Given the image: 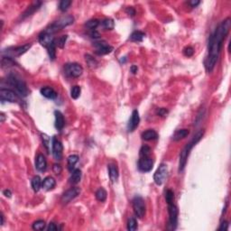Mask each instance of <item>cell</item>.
<instances>
[{
    "label": "cell",
    "instance_id": "74e56055",
    "mask_svg": "<svg viewBox=\"0 0 231 231\" xmlns=\"http://www.w3.org/2000/svg\"><path fill=\"white\" fill-rule=\"evenodd\" d=\"M165 199H166L167 204L173 203L174 202V193H173V191H171V190H168L166 191V193H165Z\"/></svg>",
    "mask_w": 231,
    "mask_h": 231
},
{
    "label": "cell",
    "instance_id": "83f0119b",
    "mask_svg": "<svg viewBox=\"0 0 231 231\" xmlns=\"http://www.w3.org/2000/svg\"><path fill=\"white\" fill-rule=\"evenodd\" d=\"M96 198H97L98 200L103 202V201H105L106 199H107V191H105L103 188L98 189V190L97 191V192H96Z\"/></svg>",
    "mask_w": 231,
    "mask_h": 231
},
{
    "label": "cell",
    "instance_id": "d6986e66",
    "mask_svg": "<svg viewBox=\"0 0 231 231\" xmlns=\"http://www.w3.org/2000/svg\"><path fill=\"white\" fill-rule=\"evenodd\" d=\"M41 94L49 99H54L57 98L56 91L51 87H44V88H41Z\"/></svg>",
    "mask_w": 231,
    "mask_h": 231
},
{
    "label": "cell",
    "instance_id": "277c9868",
    "mask_svg": "<svg viewBox=\"0 0 231 231\" xmlns=\"http://www.w3.org/2000/svg\"><path fill=\"white\" fill-rule=\"evenodd\" d=\"M8 83L11 87L16 89V93H18L22 97H26L29 94L28 88L26 87V84L24 83V80H22L20 78H18L16 75H10L8 79Z\"/></svg>",
    "mask_w": 231,
    "mask_h": 231
},
{
    "label": "cell",
    "instance_id": "f5cc1de1",
    "mask_svg": "<svg viewBox=\"0 0 231 231\" xmlns=\"http://www.w3.org/2000/svg\"><path fill=\"white\" fill-rule=\"evenodd\" d=\"M130 70H131V72H132V73H134V74H135V73L137 72V70H138V69H137V67H136V66L133 65V66L131 67V69H130Z\"/></svg>",
    "mask_w": 231,
    "mask_h": 231
},
{
    "label": "cell",
    "instance_id": "ac0fdd59",
    "mask_svg": "<svg viewBox=\"0 0 231 231\" xmlns=\"http://www.w3.org/2000/svg\"><path fill=\"white\" fill-rule=\"evenodd\" d=\"M56 185V181L51 176L46 177L43 179V184H42V187L45 190V191H51L53 190Z\"/></svg>",
    "mask_w": 231,
    "mask_h": 231
},
{
    "label": "cell",
    "instance_id": "7a4b0ae2",
    "mask_svg": "<svg viewBox=\"0 0 231 231\" xmlns=\"http://www.w3.org/2000/svg\"><path fill=\"white\" fill-rule=\"evenodd\" d=\"M203 135H204V129L199 130V132L192 137V139H191V141L185 145V147L183 149V151L181 152L180 162H179V172L180 173L183 172L185 166H186L187 160H188V157L190 155V153H191V149L194 147V145H196V143H199V141H200V139L202 138Z\"/></svg>",
    "mask_w": 231,
    "mask_h": 231
},
{
    "label": "cell",
    "instance_id": "7bdbcfd3",
    "mask_svg": "<svg viewBox=\"0 0 231 231\" xmlns=\"http://www.w3.org/2000/svg\"><path fill=\"white\" fill-rule=\"evenodd\" d=\"M183 53L185 56H188V57H191V56L193 55L194 53V51L191 47H186L183 50Z\"/></svg>",
    "mask_w": 231,
    "mask_h": 231
},
{
    "label": "cell",
    "instance_id": "f6af8a7d",
    "mask_svg": "<svg viewBox=\"0 0 231 231\" xmlns=\"http://www.w3.org/2000/svg\"><path fill=\"white\" fill-rule=\"evenodd\" d=\"M228 221H223L220 224V227L218 228V230H228Z\"/></svg>",
    "mask_w": 231,
    "mask_h": 231
},
{
    "label": "cell",
    "instance_id": "6da1fadb",
    "mask_svg": "<svg viewBox=\"0 0 231 231\" xmlns=\"http://www.w3.org/2000/svg\"><path fill=\"white\" fill-rule=\"evenodd\" d=\"M229 29H230V18H227L223 22H221V24L218 26L215 32L209 37L208 57L206 63V67L208 72H212L215 67L216 63L218 61L220 50L222 47L223 40L229 32Z\"/></svg>",
    "mask_w": 231,
    "mask_h": 231
},
{
    "label": "cell",
    "instance_id": "816d5d0a",
    "mask_svg": "<svg viewBox=\"0 0 231 231\" xmlns=\"http://www.w3.org/2000/svg\"><path fill=\"white\" fill-rule=\"evenodd\" d=\"M190 4H191V8H195V7H197L199 5V1H191Z\"/></svg>",
    "mask_w": 231,
    "mask_h": 231
},
{
    "label": "cell",
    "instance_id": "7402d4cb",
    "mask_svg": "<svg viewBox=\"0 0 231 231\" xmlns=\"http://www.w3.org/2000/svg\"><path fill=\"white\" fill-rule=\"evenodd\" d=\"M189 134H190V131L188 129H179L174 133V135L173 136V139L174 141H180V140L185 138L187 136H189Z\"/></svg>",
    "mask_w": 231,
    "mask_h": 231
},
{
    "label": "cell",
    "instance_id": "11a10c76",
    "mask_svg": "<svg viewBox=\"0 0 231 231\" xmlns=\"http://www.w3.org/2000/svg\"><path fill=\"white\" fill-rule=\"evenodd\" d=\"M1 225H3L4 224V216H3V214H1Z\"/></svg>",
    "mask_w": 231,
    "mask_h": 231
},
{
    "label": "cell",
    "instance_id": "c3c4849f",
    "mask_svg": "<svg viewBox=\"0 0 231 231\" xmlns=\"http://www.w3.org/2000/svg\"><path fill=\"white\" fill-rule=\"evenodd\" d=\"M126 12L128 13L129 16H134L136 15V10H135L133 8H127V10H126Z\"/></svg>",
    "mask_w": 231,
    "mask_h": 231
},
{
    "label": "cell",
    "instance_id": "5b68a950",
    "mask_svg": "<svg viewBox=\"0 0 231 231\" xmlns=\"http://www.w3.org/2000/svg\"><path fill=\"white\" fill-rule=\"evenodd\" d=\"M133 208L137 218H143L145 214V203L142 197L136 196L133 199Z\"/></svg>",
    "mask_w": 231,
    "mask_h": 231
},
{
    "label": "cell",
    "instance_id": "f35d334b",
    "mask_svg": "<svg viewBox=\"0 0 231 231\" xmlns=\"http://www.w3.org/2000/svg\"><path fill=\"white\" fill-rule=\"evenodd\" d=\"M151 153V148L147 145H143L140 149V157L143 156H150Z\"/></svg>",
    "mask_w": 231,
    "mask_h": 231
},
{
    "label": "cell",
    "instance_id": "5bb4252c",
    "mask_svg": "<svg viewBox=\"0 0 231 231\" xmlns=\"http://www.w3.org/2000/svg\"><path fill=\"white\" fill-rule=\"evenodd\" d=\"M53 34H51V33H48L45 31L42 32L39 34V42L40 43L44 46V47L48 48L52 43H53L55 41H54V37L53 36Z\"/></svg>",
    "mask_w": 231,
    "mask_h": 231
},
{
    "label": "cell",
    "instance_id": "b9f144b4",
    "mask_svg": "<svg viewBox=\"0 0 231 231\" xmlns=\"http://www.w3.org/2000/svg\"><path fill=\"white\" fill-rule=\"evenodd\" d=\"M42 138H43V144L45 145V147L47 148V150H49V145H50V137L45 135V134H43L42 135Z\"/></svg>",
    "mask_w": 231,
    "mask_h": 231
},
{
    "label": "cell",
    "instance_id": "f907efd6",
    "mask_svg": "<svg viewBox=\"0 0 231 231\" xmlns=\"http://www.w3.org/2000/svg\"><path fill=\"white\" fill-rule=\"evenodd\" d=\"M3 193H4V195H5L6 197H8V198H10L11 195H12L11 191H9V190H5V191H3Z\"/></svg>",
    "mask_w": 231,
    "mask_h": 231
},
{
    "label": "cell",
    "instance_id": "1f68e13d",
    "mask_svg": "<svg viewBox=\"0 0 231 231\" xmlns=\"http://www.w3.org/2000/svg\"><path fill=\"white\" fill-rule=\"evenodd\" d=\"M45 226H46V224L43 220H37L33 224V228L34 230H43L45 228Z\"/></svg>",
    "mask_w": 231,
    "mask_h": 231
},
{
    "label": "cell",
    "instance_id": "d590c367",
    "mask_svg": "<svg viewBox=\"0 0 231 231\" xmlns=\"http://www.w3.org/2000/svg\"><path fill=\"white\" fill-rule=\"evenodd\" d=\"M72 5V1L70 0H63L60 2V6H59V8L61 11L63 12H65L68 10V8H70V6Z\"/></svg>",
    "mask_w": 231,
    "mask_h": 231
},
{
    "label": "cell",
    "instance_id": "7c38bea8",
    "mask_svg": "<svg viewBox=\"0 0 231 231\" xmlns=\"http://www.w3.org/2000/svg\"><path fill=\"white\" fill-rule=\"evenodd\" d=\"M94 45H95L96 47V53L98 55H105V54L110 53L112 51H113V47H111L108 43H107L104 41L95 43Z\"/></svg>",
    "mask_w": 231,
    "mask_h": 231
},
{
    "label": "cell",
    "instance_id": "9c48e42d",
    "mask_svg": "<svg viewBox=\"0 0 231 231\" xmlns=\"http://www.w3.org/2000/svg\"><path fill=\"white\" fill-rule=\"evenodd\" d=\"M153 166V161L150 156H143L140 157L138 161V168L141 172L147 173L150 172Z\"/></svg>",
    "mask_w": 231,
    "mask_h": 231
},
{
    "label": "cell",
    "instance_id": "2e32d148",
    "mask_svg": "<svg viewBox=\"0 0 231 231\" xmlns=\"http://www.w3.org/2000/svg\"><path fill=\"white\" fill-rule=\"evenodd\" d=\"M32 46L31 43H26L24 45H22V46H18V47L14 48L12 51H8V53L11 54V56H20L22 54L25 53Z\"/></svg>",
    "mask_w": 231,
    "mask_h": 231
},
{
    "label": "cell",
    "instance_id": "ab89813d",
    "mask_svg": "<svg viewBox=\"0 0 231 231\" xmlns=\"http://www.w3.org/2000/svg\"><path fill=\"white\" fill-rule=\"evenodd\" d=\"M85 57H86V62H87V63L88 64V66H89V67H91V68H95L96 66L98 65V62L96 61L95 59H94L92 56L87 54Z\"/></svg>",
    "mask_w": 231,
    "mask_h": 231
},
{
    "label": "cell",
    "instance_id": "4dcf8cb0",
    "mask_svg": "<svg viewBox=\"0 0 231 231\" xmlns=\"http://www.w3.org/2000/svg\"><path fill=\"white\" fill-rule=\"evenodd\" d=\"M48 49V53H49V56H50V59L51 60H54L56 58V43L54 42L53 43H52Z\"/></svg>",
    "mask_w": 231,
    "mask_h": 231
},
{
    "label": "cell",
    "instance_id": "ffe728a7",
    "mask_svg": "<svg viewBox=\"0 0 231 231\" xmlns=\"http://www.w3.org/2000/svg\"><path fill=\"white\" fill-rule=\"evenodd\" d=\"M54 115H55V128L58 130H62L63 128L64 125H65L63 115L60 111H58V110H56L54 112Z\"/></svg>",
    "mask_w": 231,
    "mask_h": 231
},
{
    "label": "cell",
    "instance_id": "7dc6e473",
    "mask_svg": "<svg viewBox=\"0 0 231 231\" xmlns=\"http://www.w3.org/2000/svg\"><path fill=\"white\" fill-rule=\"evenodd\" d=\"M89 35H90L91 38H94V39H98V38L100 37L99 33H98L96 30H92V31L90 32V33H89Z\"/></svg>",
    "mask_w": 231,
    "mask_h": 231
},
{
    "label": "cell",
    "instance_id": "f1b7e54d",
    "mask_svg": "<svg viewBox=\"0 0 231 231\" xmlns=\"http://www.w3.org/2000/svg\"><path fill=\"white\" fill-rule=\"evenodd\" d=\"M102 25L106 30H112L114 28V21L111 18H106L102 21Z\"/></svg>",
    "mask_w": 231,
    "mask_h": 231
},
{
    "label": "cell",
    "instance_id": "cb8c5ba5",
    "mask_svg": "<svg viewBox=\"0 0 231 231\" xmlns=\"http://www.w3.org/2000/svg\"><path fill=\"white\" fill-rule=\"evenodd\" d=\"M81 179V171L80 169H75L72 172V174L70 178V183L72 184H77L80 182Z\"/></svg>",
    "mask_w": 231,
    "mask_h": 231
},
{
    "label": "cell",
    "instance_id": "603a6c76",
    "mask_svg": "<svg viewBox=\"0 0 231 231\" xmlns=\"http://www.w3.org/2000/svg\"><path fill=\"white\" fill-rule=\"evenodd\" d=\"M108 174H109V178L113 183L117 182L118 178V169L116 165L114 164H110L108 166Z\"/></svg>",
    "mask_w": 231,
    "mask_h": 231
},
{
    "label": "cell",
    "instance_id": "f546056e",
    "mask_svg": "<svg viewBox=\"0 0 231 231\" xmlns=\"http://www.w3.org/2000/svg\"><path fill=\"white\" fill-rule=\"evenodd\" d=\"M98 24H99V22H98V20H97V19H92V20H89L88 21L86 24H85V26L89 29V30H95L96 28L98 26Z\"/></svg>",
    "mask_w": 231,
    "mask_h": 231
},
{
    "label": "cell",
    "instance_id": "3957f363",
    "mask_svg": "<svg viewBox=\"0 0 231 231\" xmlns=\"http://www.w3.org/2000/svg\"><path fill=\"white\" fill-rule=\"evenodd\" d=\"M74 22V17L72 16H63L62 18H60L59 20H57L56 22H54L53 24H52L48 28H46L44 31L48 33H51V34H53L58 31L63 29L64 27L68 26V25H71L73 24Z\"/></svg>",
    "mask_w": 231,
    "mask_h": 231
},
{
    "label": "cell",
    "instance_id": "681fc988",
    "mask_svg": "<svg viewBox=\"0 0 231 231\" xmlns=\"http://www.w3.org/2000/svg\"><path fill=\"white\" fill-rule=\"evenodd\" d=\"M58 229L56 225L54 223H50L49 224V227H48V230L49 231H56Z\"/></svg>",
    "mask_w": 231,
    "mask_h": 231
},
{
    "label": "cell",
    "instance_id": "e575fe53",
    "mask_svg": "<svg viewBox=\"0 0 231 231\" xmlns=\"http://www.w3.org/2000/svg\"><path fill=\"white\" fill-rule=\"evenodd\" d=\"M137 228V223L135 218H130L128 221V229L130 231H135Z\"/></svg>",
    "mask_w": 231,
    "mask_h": 231
},
{
    "label": "cell",
    "instance_id": "ba28073f",
    "mask_svg": "<svg viewBox=\"0 0 231 231\" xmlns=\"http://www.w3.org/2000/svg\"><path fill=\"white\" fill-rule=\"evenodd\" d=\"M65 72L68 75L73 78H78L83 72V68L82 66L79 63H69L66 64L65 66Z\"/></svg>",
    "mask_w": 231,
    "mask_h": 231
},
{
    "label": "cell",
    "instance_id": "60d3db41",
    "mask_svg": "<svg viewBox=\"0 0 231 231\" xmlns=\"http://www.w3.org/2000/svg\"><path fill=\"white\" fill-rule=\"evenodd\" d=\"M66 41H67V35H63V36H61V37L57 40V42H56V45H57L58 47L63 48L64 45H65Z\"/></svg>",
    "mask_w": 231,
    "mask_h": 231
},
{
    "label": "cell",
    "instance_id": "30bf717a",
    "mask_svg": "<svg viewBox=\"0 0 231 231\" xmlns=\"http://www.w3.org/2000/svg\"><path fill=\"white\" fill-rule=\"evenodd\" d=\"M80 193V189L78 187H74L72 188L68 191H66L63 193V197H62V202L64 204L69 203L70 201H72V199H75L76 197H78Z\"/></svg>",
    "mask_w": 231,
    "mask_h": 231
},
{
    "label": "cell",
    "instance_id": "bcb514c9",
    "mask_svg": "<svg viewBox=\"0 0 231 231\" xmlns=\"http://www.w3.org/2000/svg\"><path fill=\"white\" fill-rule=\"evenodd\" d=\"M53 170V172H54L55 174H60L62 173V167H61L60 164H54Z\"/></svg>",
    "mask_w": 231,
    "mask_h": 231
},
{
    "label": "cell",
    "instance_id": "484cf974",
    "mask_svg": "<svg viewBox=\"0 0 231 231\" xmlns=\"http://www.w3.org/2000/svg\"><path fill=\"white\" fill-rule=\"evenodd\" d=\"M78 161H79V156L76 154H72L68 157V167H69L70 171H72V169L74 168L75 164L78 163Z\"/></svg>",
    "mask_w": 231,
    "mask_h": 231
},
{
    "label": "cell",
    "instance_id": "52a82bcc",
    "mask_svg": "<svg viewBox=\"0 0 231 231\" xmlns=\"http://www.w3.org/2000/svg\"><path fill=\"white\" fill-rule=\"evenodd\" d=\"M168 173V167L166 164L164 163H162L160 164V166L158 169L156 170L154 175H153V180H154V183L157 184V185H162L163 183L165 178L167 177Z\"/></svg>",
    "mask_w": 231,
    "mask_h": 231
},
{
    "label": "cell",
    "instance_id": "8992f818",
    "mask_svg": "<svg viewBox=\"0 0 231 231\" xmlns=\"http://www.w3.org/2000/svg\"><path fill=\"white\" fill-rule=\"evenodd\" d=\"M168 212H169V227L171 229H175L178 221L179 210L174 202L168 204Z\"/></svg>",
    "mask_w": 231,
    "mask_h": 231
},
{
    "label": "cell",
    "instance_id": "e0dca14e",
    "mask_svg": "<svg viewBox=\"0 0 231 231\" xmlns=\"http://www.w3.org/2000/svg\"><path fill=\"white\" fill-rule=\"evenodd\" d=\"M46 165H47V163H46L45 157L41 153L38 154L37 157H36V160H35V167H36V169L39 172H44L45 169H46Z\"/></svg>",
    "mask_w": 231,
    "mask_h": 231
},
{
    "label": "cell",
    "instance_id": "4fadbf2b",
    "mask_svg": "<svg viewBox=\"0 0 231 231\" xmlns=\"http://www.w3.org/2000/svg\"><path fill=\"white\" fill-rule=\"evenodd\" d=\"M52 146H53V155L54 159L57 160V161H60L63 157V144L54 137L53 139Z\"/></svg>",
    "mask_w": 231,
    "mask_h": 231
},
{
    "label": "cell",
    "instance_id": "d4e9b609",
    "mask_svg": "<svg viewBox=\"0 0 231 231\" xmlns=\"http://www.w3.org/2000/svg\"><path fill=\"white\" fill-rule=\"evenodd\" d=\"M42 184H43V181H42V179L40 178V176H34L33 178L32 187L33 189V191H35V192L39 191L40 188L42 187Z\"/></svg>",
    "mask_w": 231,
    "mask_h": 231
},
{
    "label": "cell",
    "instance_id": "836d02e7",
    "mask_svg": "<svg viewBox=\"0 0 231 231\" xmlns=\"http://www.w3.org/2000/svg\"><path fill=\"white\" fill-rule=\"evenodd\" d=\"M41 5L40 2H37V3H35V4H33V6H31L30 8H28L25 12H24V16H31L33 13L35 11V10H37L38 8H39V6Z\"/></svg>",
    "mask_w": 231,
    "mask_h": 231
},
{
    "label": "cell",
    "instance_id": "9a60e30c",
    "mask_svg": "<svg viewBox=\"0 0 231 231\" xmlns=\"http://www.w3.org/2000/svg\"><path fill=\"white\" fill-rule=\"evenodd\" d=\"M139 122H140V117H139V113L137 110H134L132 113V116H131V118L129 119L128 125V132H133L135 131L138 125H139Z\"/></svg>",
    "mask_w": 231,
    "mask_h": 231
},
{
    "label": "cell",
    "instance_id": "44dd1931",
    "mask_svg": "<svg viewBox=\"0 0 231 231\" xmlns=\"http://www.w3.org/2000/svg\"><path fill=\"white\" fill-rule=\"evenodd\" d=\"M157 137H158V134L153 129H148L142 134V138L145 141L155 140V139H157Z\"/></svg>",
    "mask_w": 231,
    "mask_h": 231
},
{
    "label": "cell",
    "instance_id": "ee69618b",
    "mask_svg": "<svg viewBox=\"0 0 231 231\" xmlns=\"http://www.w3.org/2000/svg\"><path fill=\"white\" fill-rule=\"evenodd\" d=\"M168 113V110L166 108H159L158 110H157V115H159L161 117H165L166 115H167Z\"/></svg>",
    "mask_w": 231,
    "mask_h": 231
},
{
    "label": "cell",
    "instance_id": "8fae6325",
    "mask_svg": "<svg viewBox=\"0 0 231 231\" xmlns=\"http://www.w3.org/2000/svg\"><path fill=\"white\" fill-rule=\"evenodd\" d=\"M0 98L2 101H8V102H16L17 101V96L11 89L8 88H2L0 90Z\"/></svg>",
    "mask_w": 231,
    "mask_h": 231
},
{
    "label": "cell",
    "instance_id": "d6a6232c",
    "mask_svg": "<svg viewBox=\"0 0 231 231\" xmlns=\"http://www.w3.org/2000/svg\"><path fill=\"white\" fill-rule=\"evenodd\" d=\"M80 91H81V89H80V86H73L72 88V90H71V96H72V98L73 99H77L80 95Z\"/></svg>",
    "mask_w": 231,
    "mask_h": 231
},
{
    "label": "cell",
    "instance_id": "8d00e7d4",
    "mask_svg": "<svg viewBox=\"0 0 231 231\" xmlns=\"http://www.w3.org/2000/svg\"><path fill=\"white\" fill-rule=\"evenodd\" d=\"M16 63L11 57H3L2 59V66L3 67H8V66H13Z\"/></svg>",
    "mask_w": 231,
    "mask_h": 231
},
{
    "label": "cell",
    "instance_id": "db71d44e",
    "mask_svg": "<svg viewBox=\"0 0 231 231\" xmlns=\"http://www.w3.org/2000/svg\"><path fill=\"white\" fill-rule=\"evenodd\" d=\"M4 121H5V115L2 113V114H1V122L3 123Z\"/></svg>",
    "mask_w": 231,
    "mask_h": 231
},
{
    "label": "cell",
    "instance_id": "4316f807",
    "mask_svg": "<svg viewBox=\"0 0 231 231\" xmlns=\"http://www.w3.org/2000/svg\"><path fill=\"white\" fill-rule=\"evenodd\" d=\"M143 38H144V33L140 31H135L130 36V40L133 42H142Z\"/></svg>",
    "mask_w": 231,
    "mask_h": 231
}]
</instances>
